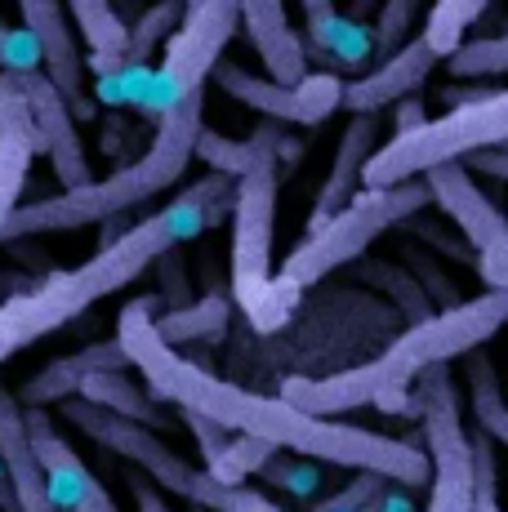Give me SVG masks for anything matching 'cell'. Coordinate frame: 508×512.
Wrapping results in <instances>:
<instances>
[{
	"mask_svg": "<svg viewBox=\"0 0 508 512\" xmlns=\"http://www.w3.org/2000/svg\"><path fill=\"white\" fill-rule=\"evenodd\" d=\"M486 5H491V0H437V5L428 9V23L419 36H424L437 58H451L455 49L464 45V32L486 14Z\"/></svg>",
	"mask_w": 508,
	"mask_h": 512,
	"instance_id": "obj_29",
	"label": "cell"
},
{
	"mask_svg": "<svg viewBox=\"0 0 508 512\" xmlns=\"http://www.w3.org/2000/svg\"><path fill=\"white\" fill-rule=\"evenodd\" d=\"M473 446V512H504L500 508V464H495V446L500 441L491 432L473 428L468 432Z\"/></svg>",
	"mask_w": 508,
	"mask_h": 512,
	"instance_id": "obj_33",
	"label": "cell"
},
{
	"mask_svg": "<svg viewBox=\"0 0 508 512\" xmlns=\"http://www.w3.org/2000/svg\"><path fill=\"white\" fill-rule=\"evenodd\" d=\"M464 379H468V415H473V428L491 432L500 446H508L504 383H500V374H495V361L486 357V348H473L464 357Z\"/></svg>",
	"mask_w": 508,
	"mask_h": 512,
	"instance_id": "obj_25",
	"label": "cell"
},
{
	"mask_svg": "<svg viewBox=\"0 0 508 512\" xmlns=\"http://www.w3.org/2000/svg\"><path fill=\"white\" fill-rule=\"evenodd\" d=\"M442 63V58L428 49L424 36H410V41L397 49V54H388L384 63H375L366 76H357V81L344 85V107L348 112H384V107H397L402 98H410L419 90V85L433 76V67Z\"/></svg>",
	"mask_w": 508,
	"mask_h": 512,
	"instance_id": "obj_17",
	"label": "cell"
},
{
	"mask_svg": "<svg viewBox=\"0 0 508 512\" xmlns=\"http://www.w3.org/2000/svg\"><path fill=\"white\" fill-rule=\"evenodd\" d=\"M424 205H433V192H428L424 179H406L393 187H361L344 210L330 214L321 228H312L304 241L286 254L281 277L290 285H299V290H308V285H317L321 277H330V272L353 268L361 254L370 250V241L402 228Z\"/></svg>",
	"mask_w": 508,
	"mask_h": 512,
	"instance_id": "obj_8",
	"label": "cell"
},
{
	"mask_svg": "<svg viewBox=\"0 0 508 512\" xmlns=\"http://www.w3.org/2000/svg\"><path fill=\"white\" fill-rule=\"evenodd\" d=\"M241 27H246L254 54L268 67L272 81L295 85L308 76V41L290 27L286 0H237Z\"/></svg>",
	"mask_w": 508,
	"mask_h": 512,
	"instance_id": "obj_18",
	"label": "cell"
},
{
	"mask_svg": "<svg viewBox=\"0 0 508 512\" xmlns=\"http://www.w3.org/2000/svg\"><path fill=\"white\" fill-rule=\"evenodd\" d=\"M210 81L228 98H237L241 107H250V112H263L268 121L281 125H304V130L326 125L344 107V81L335 72H308L304 81L281 85L272 76H254L237 63H219Z\"/></svg>",
	"mask_w": 508,
	"mask_h": 512,
	"instance_id": "obj_12",
	"label": "cell"
},
{
	"mask_svg": "<svg viewBox=\"0 0 508 512\" xmlns=\"http://www.w3.org/2000/svg\"><path fill=\"white\" fill-rule=\"evenodd\" d=\"M424 121H428L424 103H419V98H402V103H397V112H393V134L419 130V125H424Z\"/></svg>",
	"mask_w": 508,
	"mask_h": 512,
	"instance_id": "obj_42",
	"label": "cell"
},
{
	"mask_svg": "<svg viewBox=\"0 0 508 512\" xmlns=\"http://www.w3.org/2000/svg\"><path fill=\"white\" fill-rule=\"evenodd\" d=\"M201 125H205V90L161 107V112H156V130H152L148 152L125 161L121 170H112L107 179H90L85 187H63L58 196L18 205L9 228H5V241L94 228V223L125 219V214H134L139 205L156 201V196L170 192V187L183 179Z\"/></svg>",
	"mask_w": 508,
	"mask_h": 512,
	"instance_id": "obj_4",
	"label": "cell"
},
{
	"mask_svg": "<svg viewBox=\"0 0 508 512\" xmlns=\"http://www.w3.org/2000/svg\"><path fill=\"white\" fill-rule=\"evenodd\" d=\"M375 5H379V0H353V9H348V18H366Z\"/></svg>",
	"mask_w": 508,
	"mask_h": 512,
	"instance_id": "obj_43",
	"label": "cell"
},
{
	"mask_svg": "<svg viewBox=\"0 0 508 512\" xmlns=\"http://www.w3.org/2000/svg\"><path fill=\"white\" fill-rule=\"evenodd\" d=\"M130 490H134V504H139V512H174L161 499V486H156L148 472H143V477H130Z\"/></svg>",
	"mask_w": 508,
	"mask_h": 512,
	"instance_id": "obj_41",
	"label": "cell"
},
{
	"mask_svg": "<svg viewBox=\"0 0 508 512\" xmlns=\"http://www.w3.org/2000/svg\"><path fill=\"white\" fill-rule=\"evenodd\" d=\"M259 477L268 481V486H277V490H290V495H299V499H312L321 490V468H317V459H304V455H272L268 464L259 468Z\"/></svg>",
	"mask_w": 508,
	"mask_h": 512,
	"instance_id": "obj_35",
	"label": "cell"
},
{
	"mask_svg": "<svg viewBox=\"0 0 508 512\" xmlns=\"http://www.w3.org/2000/svg\"><path fill=\"white\" fill-rule=\"evenodd\" d=\"M232 321V299L228 294H201V299L183 303V308H165L161 317H156V334H161L165 343H174V348H183V343H205V339H219L223 330H228Z\"/></svg>",
	"mask_w": 508,
	"mask_h": 512,
	"instance_id": "obj_26",
	"label": "cell"
},
{
	"mask_svg": "<svg viewBox=\"0 0 508 512\" xmlns=\"http://www.w3.org/2000/svg\"><path fill=\"white\" fill-rule=\"evenodd\" d=\"M424 0H379V18H375V63H384L388 54H397L410 41V27H415V14Z\"/></svg>",
	"mask_w": 508,
	"mask_h": 512,
	"instance_id": "obj_34",
	"label": "cell"
},
{
	"mask_svg": "<svg viewBox=\"0 0 508 512\" xmlns=\"http://www.w3.org/2000/svg\"><path fill=\"white\" fill-rule=\"evenodd\" d=\"M58 406H63V419L72 423L76 432H85V437L99 441L112 455L130 459V464L139 472H148L161 490H174V495L188 499V504H197L205 512H281V504H272L263 490L223 486L210 468H192L179 450L165 446L156 428H143V423L94 406V401H85V397H67V401H58Z\"/></svg>",
	"mask_w": 508,
	"mask_h": 512,
	"instance_id": "obj_6",
	"label": "cell"
},
{
	"mask_svg": "<svg viewBox=\"0 0 508 512\" xmlns=\"http://www.w3.org/2000/svg\"><path fill=\"white\" fill-rule=\"evenodd\" d=\"M375 147H379V112H357L353 121L344 125V134H339L330 174H326V183H321L317 201H312L308 232L321 228L330 214H339L361 192V170H366V161L375 156Z\"/></svg>",
	"mask_w": 508,
	"mask_h": 512,
	"instance_id": "obj_20",
	"label": "cell"
},
{
	"mask_svg": "<svg viewBox=\"0 0 508 512\" xmlns=\"http://www.w3.org/2000/svg\"><path fill=\"white\" fill-rule=\"evenodd\" d=\"M464 165L468 170H477V174H491V179L508 183V143L504 147H486V152H473Z\"/></svg>",
	"mask_w": 508,
	"mask_h": 512,
	"instance_id": "obj_40",
	"label": "cell"
},
{
	"mask_svg": "<svg viewBox=\"0 0 508 512\" xmlns=\"http://www.w3.org/2000/svg\"><path fill=\"white\" fill-rule=\"evenodd\" d=\"M508 326V285L500 290H482L477 299H459L451 308L433 312L428 321L410 326L402 339H393V348L384 357L366 361V366L326 374V379H308V374H290L281 379V397L295 401L308 415H348V410L375 406L406 415L419 401H410V388L424 370L451 366V361L468 357L473 348H486Z\"/></svg>",
	"mask_w": 508,
	"mask_h": 512,
	"instance_id": "obj_3",
	"label": "cell"
},
{
	"mask_svg": "<svg viewBox=\"0 0 508 512\" xmlns=\"http://www.w3.org/2000/svg\"><path fill=\"white\" fill-rule=\"evenodd\" d=\"M183 14H188V0H156V5L143 9L139 23L130 27V45H125V54H121V72H143V63L179 32Z\"/></svg>",
	"mask_w": 508,
	"mask_h": 512,
	"instance_id": "obj_28",
	"label": "cell"
},
{
	"mask_svg": "<svg viewBox=\"0 0 508 512\" xmlns=\"http://www.w3.org/2000/svg\"><path fill=\"white\" fill-rule=\"evenodd\" d=\"M508 143V90H482L477 98L455 103L446 116H428L419 130L393 134L375 147L361 170V187H393L406 179H424L446 161H468L473 152Z\"/></svg>",
	"mask_w": 508,
	"mask_h": 512,
	"instance_id": "obj_7",
	"label": "cell"
},
{
	"mask_svg": "<svg viewBox=\"0 0 508 512\" xmlns=\"http://www.w3.org/2000/svg\"><path fill=\"white\" fill-rule=\"evenodd\" d=\"M304 9V27H308V45L317 49L326 63H348L357 67V58L375 54V41L361 36L357 18H344L335 9V0H299Z\"/></svg>",
	"mask_w": 508,
	"mask_h": 512,
	"instance_id": "obj_22",
	"label": "cell"
},
{
	"mask_svg": "<svg viewBox=\"0 0 508 512\" xmlns=\"http://www.w3.org/2000/svg\"><path fill=\"white\" fill-rule=\"evenodd\" d=\"M192 156L205 161L214 174H228V179H241V174L254 165V156H259V143L254 139H228V134L210 130V125H201L197 134V147H192Z\"/></svg>",
	"mask_w": 508,
	"mask_h": 512,
	"instance_id": "obj_31",
	"label": "cell"
},
{
	"mask_svg": "<svg viewBox=\"0 0 508 512\" xmlns=\"http://www.w3.org/2000/svg\"><path fill=\"white\" fill-rule=\"evenodd\" d=\"M81 397L94 401V406H103V410H116V415L143 423V428H156V432H165L174 423V415L165 410V401H156L152 392L143 388V383L125 379V370H99V374H90V379L81 383Z\"/></svg>",
	"mask_w": 508,
	"mask_h": 512,
	"instance_id": "obj_23",
	"label": "cell"
},
{
	"mask_svg": "<svg viewBox=\"0 0 508 512\" xmlns=\"http://www.w3.org/2000/svg\"><path fill=\"white\" fill-rule=\"evenodd\" d=\"M99 370H130V352L121 348V339L107 343H85V348L54 357L45 370H36L32 379L18 388L23 406H58L67 397H81V383Z\"/></svg>",
	"mask_w": 508,
	"mask_h": 512,
	"instance_id": "obj_21",
	"label": "cell"
},
{
	"mask_svg": "<svg viewBox=\"0 0 508 512\" xmlns=\"http://www.w3.org/2000/svg\"><path fill=\"white\" fill-rule=\"evenodd\" d=\"M18 14H23V27L41 41L45 54V76L58 85V94L67 98L76 121H90L94 103H90V85H85V58L81 45H76V23L67 14V0H14Z\"/></svg>",
	"mask_w": 508,
	"mask_h": 512,
	"instance_id": "obj_14",
	"label": "cell"
},
{
	"mask_svg": "<svg viewBox=\"0 0 508 512\" xmlns=\"http://www.w3.org/2000/svg\"><path fill=\"white\" fill-rule=\"evenodd\" d=\"M406 259H410V268L419 272V285H424V290H428V299H433V303H442V308H451V303H459L455 285L446 281V272L437 268L433 259H424V254H415V250H406Z\"/></svg>",
	"mask_w": 508,
	"mask_h": 512,
	"instance_id": "obj_39",
	"label": "cell"
},
{
	"mask_svg": "<svg viewBox=\"0 0 508 512\" xmlns=\"http://www.w3.org/2000/svg\"><path fill=\"white\" fill-rule=\"evenodd\" d=\"M36 67H45L41 41L27 27L0 23V72H36Z\"/></svg>",
	"mask_w": 508,
	"mask_h": 512,
	"instance_id": "obj_36",
	"label": "cell"
},
{
	"mask_svg": "<svg viewBox=\"0 0 508 512\" xmlns=\"http://www.w3.org/2000/svg\"><path fill=\"white\" fill-rule=\"evenodd\" d=\"M67 14H72L81 41L94 49V67H99L103 76L121 72V54H125V45H130V27L116 14L112 0H67Z\"/></svg>",
	"mask_w": 508,
	"mask_h": 512,
	"instance_id": "obj_24",
	"label": "cell"
},
{
	"mask_svg": "<svg viewBox=\"0 0 508 512\" xmlns=\"http://www.w3.org/2000/svg\"><path fill=\"white\" fill-rule=\"evenodd\" d=\"M45 152V134L32 116L23 72H0V241L23 205V187L32 174V161Z\"/></svg>",
	"mask_w": 508,
	"mask_h": 512,
	"instance_id": "obj_13",
	"label": "cell"
},
{
	"mask_svg": "<svg viewBox=\"0 0 508 512\" xmlns=\"http://www.w3.org/2000/svg\"><path fill=\"white\" fill-rule=\"evenodd\" d=\"M353 272H357V281L361 285H375V290H384L388 299L397 303V308L410 317V326H419V321H428L433 317V299H428V290L419 285V277H410L406 268H397V263H388V259H361L353 263Z\"/></svg>",
	"mask_w": 508,
	"mask_h": 512,
	"instance_id": "obj_27",
	"label": "cell"
},
{
	"mask_svg": "<svg viewBox=\"0 0 508 512\" xmlns=\"http://www.w3.org/2000/svg\"><path fill=\"white\" fill-rule=\"evenodd\" d=\"M0 459H5L9 486H14L23 512H63L54 504L41 455H36L32 432H27V410L9 388H0Z\"/></svg>",
	"mask_w": 508,
	"mask_h": 512,
	"instance_id": "obj_19",
	"label": "cell"
},
{
	"mask_svg": "<svg viewBox=\"0 0 508 512\" xmlns=\"http://www.w3.org/2000/svg\"><path fill=\"white\" fill-rule=\"evenodd\" d=\"M152 268H161V290H165L161 299H165V308H183V303H192L188 299V268H183V259H179V245H174V250H165Z\"/></svg>",
	"mask_w": 508,
	"mask_h": 512,
	"instance_id": "obj_37",
	"label": "cell"
},
{
	"mask_svg": "<svg viewBox=\"0 0 508 512\" xmlns=\"http://www.w3.org/2000/svg\"><path fill=\"white\" fill-rule=\"evenodd\" d=\"M446 67H451L459 81H477V76H508V32L459 45Z\"/></svg>",
	"mask_w": 508,
	"mask_h": 512,
	"instance_id": "obj_32",
	"label": "cell"
},
{
	"mask_svg": "<svg viewBox=\"0 0 508 512\" xmlns=\"http://www.w3.org/2000/svg\"><path fill=\"white\" fill-rule=\"evenodd\" d=\"M165 312L161 294H139L121 308L116 317V339L130 352V366L143 374L148 392L165 406L197 410V415L223 423L232 432H254V437L272 441L277 450L317 459V464L353 468V472H379V477L397 481L410 490H428L433 477V459L424 446H410L402 437H384V432L357 428V423L330 419V415H308L295 401L263 397L246 392L237 383L219 379L214 370L188 361L174 343L156 334V317Z\"/></svg>",
	"mask_w": 508,
	"mask_h": 512,
	"instance_id": "obj_1",
	"label": "cell"
},
{
	"mask_svg": "<svg viewBox=\"0 0 508 512\" xmlns=\"http://www.w3.org/2000/svg\"><path fill=\"white\" fill-rule=\"evenodd\" d=\"M237 27H241L237 0H197V5H188L179 32L165 41L161 72L152 76L148 98H152L156 112L170 107V103H179V98L205 90V81H210L214 67L223 63V49L232 45Z\"/></svg>",
	"mask_w": 508,
	"mask_h": 512,
	"instance_id": "obj_10",
	"label": "cell"
},
{
	"mask_svg": "<svg viewBox=\"0 0 508 512\" xmlns=\"http://www.w3.org/2000/svg\"><path fill=\"white\" fill-rule=\"evenodd\" d=\"M259 143L254 165L237 179L232 201V303L246 312V321L259 334L281 330L299 308V285L272 272V236H277V192H281V156H295L286 147L281 121H263L250 134Z\"/></svg>",
	"mask_w": 508,
	"mask_h": 512,
	"instance_id": "obj_5",
	"label": "cell"
},
{
	"mask_svg": "<svg viewBox=\"0 0 508 512\" xmlns=\"http://www.w3.org/2000/svg\"><path fill=\"white\" fill-rule=\"evenodd\" d=\"M419 419H424V450L433 459L424 512H473V446H468L464 410L446 366H433L415 379Z\"/></svg>",
	"mask_w": 508,
	"mask_h": 512,
	"instance_id": "obj_9",
	"label": "cell"
},
{
	"mask_svg": "<svg viewBox=\"0 0 508 512\" xmlns=\"http://www.w3.org/2000/svg\"><path fill=\"white\" fill-rule=\"evenodd\" d=\"M188 5H197V0H188Z\"/></svg>",
	"mask_w": 508,
	"mask_h": 512,
	"instance_id": "obj_44",
	"label": "cell"
},
{
	"mask_svg": "<svg viewBox=\"0 0 508 512\" xmlns=\"http://www.w3.org/2000/svg\"><path fill=\"white\" fill-rule=\"evenodd\" d=\"M232 201H237V179L210 170L205 179L183 187L170 205H161L156 214L125 228L116 241L99 245L85 263L58 268L41 285H32V290H18L9 299H0V366L9 357H18L23 348L41 343L45 334L63 330L67 321H76L85 308H94L107 294L139 281L165 250L219 228L232 214Z\"/></svg>",
	"mask_w": 508,
	"mask_h": 512,
	"instance_id": "obj_2",
	"label": "cell"
},
{
	"mask_svg": "<svg viewBox=\"0 0 508 512\" xmlns=\"http://www.w3.org/2000/svg\"><path fill=\"white\" fill-rule=\"evenodd\" d=\"M179 415H183V423H188V428H192V437H197V446H201L205 464H210V459H219L223 450H228L232 428H223V423H214V419L197 415V410H179Z\"/></svg>",
	"mask_w": 508,
	"mask_h": 512,
	"instance_id": "obj_38",
	"label": "cell"
},
{
	"mask_svg": "<svg viewBox=\"0 0 508 512\" xmlns=\"http://www.w3.org/2000/svg\"><path fill=\"white\" fill-rule=\"evenodd\" d=\"M27 98H32V116L45 134V156L54 165V179L63 187H85L90 183V161H85V143L76 134V116L67 107V98L58 94V85L45 76V67L23 72Z\"/></svg>",
	"mask_w": 508,
	"mask_h": 512,
	"instance_id": "obj_16",
	"label": "cell"
},
{
	"mask_svg": "<svg viewBox=\"0 0 508 512\" xmlns=\"http://www.w3.org/2000/svg\"><path fill=\"white\" fill-rule=\"evenodd\" d=\"M23 410H27V432H32V446H36V455H41L54 504L63 512H121L112 504V495L103 490V481L85 468V459L76 455L63 432L54 428L45 406H23Z\"/></svg>",
	"mask_w": 508,
	"mask_h": 512,
	"instance_id": "obj_15",
	"label": "cell"
},
{
	"mask_svg": "<svg viewBox=\"0 0 508 512\" xmlns=\"http://www.w3.org/2000/svg\"><path fill=\"white\" fill-rule=\"evenodd\" d=\"M272 455H277V446H272V441L254 437V432H232L228 450H223L219 459H210L205 468H210L223 486H246V477H254V472L268 464Z\"/></svg>",
	"mask_w": 508,
	"mask_h": 512,
	"instance_id": "obj_30",
	"label": "cell"
},
{
	"mask_svg": "<svg viewBox=\"0 0 508 512\" xmlns=\"http://www.w3.org/2000/svg\"><path fill=\"white\" fill-rule=\"evenodd\" d=\"M424 183H428V192H433V205L464 232V241L473 245L477 277H482L486 290L508 285V219L500 205L477 187L473 170H468L464 161H446V165H437V170H428Z\"/></svg>",
	"mask_w": 508,
	"mask_h": 512,
	"instance_id": "obj_11",
	"label": "cell"
}]
</instances>
